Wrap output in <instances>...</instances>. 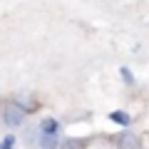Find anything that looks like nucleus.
Segmentation results:
<instances>
[{"mask_svg":"<svg viewBox=\"0 0 149 149\" xmlns=\"http://www.w3.org/2000/svg\"><path fill=\"white\" fill-rule=\"evenodd\" d=\"M22 119H25V109H22L20 104H10V107H5V112H3V124L5 127H20L22 124Z\"/></svg>","mask_w":149,"mask_h":149,"instance_id":"f257e3e1","label":"nucleus"},{"mask_svg":"<svg viewBox=\"0 0 149 149\" xmlns=\"http://www.w3.org/2000/svg\"><path fill=\"white\" fill-rule=\"evenodd\" d=\"M119 149H142V142H139L137 134L124 132L122 137H119Z\"/></svg>","mask_w":149,"mask_h":149,"instance_id":"f03ea898","label":"nucleus"},{"mask_svg":"<svg viewBox=\"0 0 149 149\" xmlns=\"http://www.w3.org/2000/svg\"><path fill=\"white\" fill-rule=\"evenodd\" d=\"M40 147L42 149H60V142L55 134H40Z\"/></svg>","mask_w":149,"mask_h":149,"instance_id":"7ed1b4c3","label":"nucleus"},{"mask_svg":"<svg viewBox=\"0 0 149 149\" xmlns=\"http://www.w3.org/2000/svg\"><path fill=\"white\" fill-rule=\"evenodd\" d=\"M57 119H52V117H47V119H42V124H40V129H42V134H55L57 132Z\"/></svg>","mask_w":149,"mask_h":149,"instance_id":"20e7f679","label":"nucleus"},{"mask_svg":"<svg viewBox=\"0 0 149 149\" xmlns=\"http://www.w3.org/2000/svg\"><path fill=\"white\" fill-rule=\"evenodd\" d=\"M109 119H112V122H117V124H122V127L129 124V114H124V112H112Z\"/></svg>","mask_w":149,"mask_h":149,"instance_id":"39448f33","label":"nucleus"},{"mask_svg":"<svg viewBox=\"0 0 149 149\" xmlns=\"http://www.w3.org/2000/svg\"><path fill=\"white\" fill-rule=\"evenodd\" d=\"M65 149H85V142L82 139H67L65 142Z\"/></svg>","mask_w":149,"mask_h":149,"instance_id":"423d86ee","label":"nucleus"},{"mask_svg":"<svg viewBox=\"0 0 149 149\" xmlns=\"http://www.w3.org/2000/svg\"><path fill=\"white\" fill-rule=\"evenodd\" d=\"M13 147H15V137L13 134H5V139L0 142V149H13Z\"/></svg>","mask_w":149,"mask_h":149,"instance_id":"0eeeda50","label":"nucleus"},{"mask_svg":"<svg viewBox=\"0 0 149 149\" xmlns=\"http://www.w3.org/2000/svg\"><path fill=\"white\" fill-rule=\"evenodd\" d=\"M119 72H122V80L127 82V85H132V82H134V77H132V72H129L127 67H122V70H119Z\"/></svg>","mask_w":149,"mask_h":149,"instance_id":"6e6552de","label":"nucleus"}]
</instances>
